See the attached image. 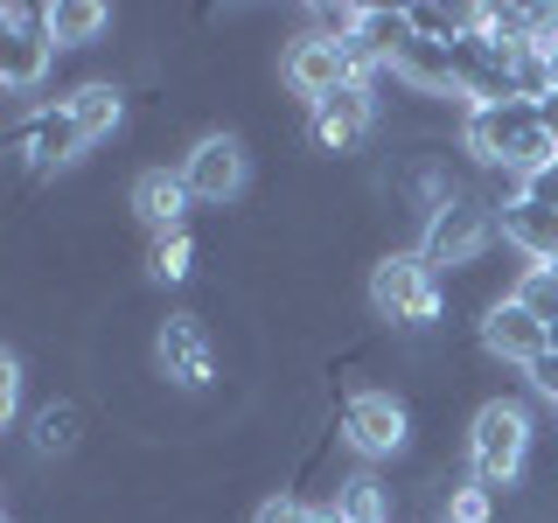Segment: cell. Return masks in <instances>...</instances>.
<instances>
[{
  "instance_id": "1",
  "label": "cell",
  "mask_w": 558,
  "mask_h": 523,
  "mask_svg": "<svg viewBox=\"0 0 558 523\" xmlns=\"http://www.w3.org/2000/svg\"><path fill=\"white\" fill-rule=\"evenodd\" d=\"M537 412L523 405V398L510 391H488L475 412H468V475H475L482 488H496V496H517V482L531 475V461H537Z\"/></svg>"
},
{
  "instance_id": "2",
  "label": "cell",
  "mask_w": 558,
  "mask_h": 523,
  "mask_svg": "<svg viewBox=\"0 0 558 523\" xmlns=\"http://www.w3.org/2000/svg\"><path fill=\"white\" fill-rule=\"evenodd\" d=\"M363 301L384 328H405V336H440L447 314V279L412 252V244H391V252L371 258V279H363Z\"/></svg>"
},
{
  "instance_id": "3",
  "label": "cell",
  "mask_w": 558,
  "mask_h": 523,
  "mask_svg": "<svg viewBox=\"0 0 558 523\" xmlns=\"http://www.w3.org/2000/svg\"><path fill=\"white\" fill-rule=\"evenodd\" d=\"M336 440L356 453L363 467H398L418 440V412L412 398L384 391V384H371V391H349L342 412H336Z\"/></svg>"
},
{
  "instance_id": "4",
  "label": "cell",
  "mask_w": 558,
  "mask_h": 523,
  "mask_svg": "<svg viewBox=\"0 0 558 523\" xmlns=\"http://www.w3.org/2000/svg\"><path fill=\"white\" fill-rule=\"evenodd\" d=\"M57 35H49V8H35V0H8L0 8V92L14 98V119L35 112V92H43V77L57 70Z\"/></svg>"
},
{
  "instance_id": "5",
  "label": "cell",
  "mask_w": 558,
  "mask_h": 523,
  "mask_svg": "<svg viewBox=\"0 0 558 523\" xmlns=\"http://www.w3.org/2000/svg\"><path fill=\"white\" fill-rule=\"evenodd\" d=\"M496 238H502L496 231V209H488L482 196H468V203H447V209H433V217H426V231H418V258H426L440 279H453V272L482 266Z\"/></svg>"
},
{
  "instance_id": "6",
  "label": "cell",
  "mask_w": 558,
  "mask_h": 523,
  "mask_svg": "<svg viewBox=\"0 0 558 523\" xmlns=\"http://www.w3.org/2000/svg\"><path fill=\"white\" fill-rule=\"evenodd\" d=\"M154 377L182 398H203L217 391V336L203 328V314L174 307L161 328H154Z\"/></svg>"
},
{
  "instance_id": "7",
  "label": "cell",
  "mask_w": 558,
  "mask_h": 523,
  "mask_svg": "<svg viewBox=\"0 0 558 523\" xmlns=\"http://www.w3.org/2000/svg\"><path fill=\"white\" fill-rule=\"evenodd\" d=\"M84 147H92V139L77 133V119H70V105H63V98L35 105V112H28V119H14V133H8V161H14V168H28V174H63Z\"/></svg>"
},
{
  "instance_id": "8",
  "label": "cell",
  "mask_w": 558,
  "mask_h": 523,
  "mask_svg": "<svg viewBox=\"0 0 558 523\" xmlns=\"http://www.w3.org/2000/svg\"><path fill=\"white\" fill-rule=\"evenodd\" d=\"M182 182H189V196L209 203V209H223V203H238L244 196V182H252V154H244V139L238 133H196L182 147Z\"/></svg>"
},
{
  "instance_id": "9",
  "label": "cell",
  "mask_w": 558,
  "mask_h": 523,
  "mask_svg": "<svg viewBox=\"0 0 558 523\" xmlns=\"http://www.w3.org/2000/svg\"><path fill=\"white\" fill-rule=\"evenodd\" d=\"M377 126H384V105H377L371 84H342L336 98L307 105V139L322 154H336V161H342V154H356Z\"/></svg>"
},
{
  "instance_id": "10",
  "label": "cell",
  "mask_w": 558,
  "mask_h": 523,
  "mask_svg": "<svg viewBox=\"0 0 558 523\" xmlns=\"http://www.w3.org/2000/svg\"><path fill=\"white\" fill-rule=\"evenodd\" d=\"M279 84H287V98H301V105H322V98H336L342 84H363L356 70H349L342 57V42H328V35H293L287 42V57H279Z\"/></svg>"
},
{
  "instance_id": "11",
  "label": "cell",
  "mask_w": 558,
  "mask_h": 523,
  "mask_svg": "<svg viewBox=\"0 0 558 523\" xmlns=\"http://www.w3.org/2000/svg\"><path fill=\"white\" fill-rule=\"evenodd\" d=\"M475 349H482L488 363H502V370H531L551 342H545V321H537L523 301H496L475 321Z\"/></svg>"
},
{
  "instance_id": "12",
  "label": "cell",
  "mask_w": 558,
  "mask_h": 523,
  "mask_svg": "<svg viewBox=\"0 0 558 523\" xmlns=\"http://www.w3.org/2000/svg\"><path fill=\"white\" fill-rule=\"evenodd\" d=\"M126 209H133V223L147 238H168V231H189V209H196V196H189L182 168H161V161H154V168L133 174Z\"/></svg>"
},
{
  "instance_id": "13",
  "label": "cell",
  "mask_w": 558,
  "mask_h": 523,
  "mask_svg": "<svg viewBox=\"0 0 558 523\" xmlns=\"http://www.w3.org/2000/svg\"><path fill=\"white\" fill-rule=\"evenodd\" d=\"M22 447H28V461H43V467H57V461H84V405L77 398H43V405L28 412V426H22Z\"/></svg>"
},
{
  "instance_id": "14",
  "label": "cell",
  "mask_w": 558,
  "mask_h": 523,
  "mask_svg": "<svg viewBox=\"0 0 558 523\" xmlns=\"http://www.w3.org/2000/svg\"><path fill=\"white\" fill-rule=\"evenodd\" d=\"M63 105H70V119H77V133L92 139V147L126 126V84H119V77H84V84H70Z\"/></svg>"
},
{
  "instance_id": "15",
  "label": "cell",
  "mask_w": 558,
  "mask_h": 523,
  "mask_svg": "<svg viewBox=\"0 0 558 523\" xmlns=\"http://www.w3.org/2000/svg\"><path fill=\"white\" fill-rule=\"evenodd\" d=\"M496 231H502V244H510L523 266H551V258H558V209H545V203L502 209Z\"/></svg>"
},
{
  "instance_id": "16",
  "label": "cell",
  "mask_w": 558,
  "mask_h": 523,
  "mask_svg": "<svg viewBox=\"0 0 558 523\" xmlns=\"http://www.w3.org/2000/svg\"><path fill=\"white\" fill-rule=\"evenodd\" d=\"M49 35H57L63 57H84V49H98L112 35V8L105 0H57L49 8Z\"/></svg>"
},
{
  "instance_id": "17",
  "label": "cell",
  "mask_w": 558,
  "mask_h": 523,
  "mask_svg": "<svg viewBox=\"0 0 558 523\" xmlns=\"http://www.w3.org/2000/svg\"><path fill=\"white\" fill-rule=\"evenodd\" d=\"M147 272L161 279V287H182L189 272H196V231H168L147 244Z\"/></svg>"
},
{
  "instance_id": "18",
  "label": "cell",
  "mask_w": 558,
  "mask_h": 523,
  "mask_svg": "<svg viewBox=\"0 0 558 523\" xmlns=\"http://www.w3.org/2000/svg\"><path fill=\"white\" fill-rule=\"evenodd\" d=\"M510 301H523V307L537 314V321H551V314H558V279H551V266H523Z\"/></svg>"
},
{
  "instance_id": "19",
  "label": "cell",
  "mask_w": 558,
  "mask_h": 523,
  "mask_svg": "<svg viewBox=\"0 0 558 523\" xmlns=\"http://www.w3.org/2000/svg\"><path fill=\"white\" fill-rule=\"evenodd\" d=\"M307 510H314V502H301L293 488H272V496L252 510V523H307Z\"/></svg>"
},
{
  "instance_id": "20",
  "label": "cell",
  "mask_w": 558,
  "mask_h": 523,
  "mask_svg": "<svg viewBox=\"0 0 558 523\" xmlns=\"http://www.w3.org/2000/svg\"><path fill=\"white\" fill-rule=\"evenodd\" d=\"M523 377H531V391L545 398V405H558V349H545V356H537Z\"/></svg>"
},
{
  "instance_id": "21",
  "label": "cell",
  "mask_w": 558,
  "mask_h": 523,
  "mask_svg": "<svg viewBox=\"0 0 558 523\" xmlns=\"http://www.w3.org/2000/svg\"><path fill=\"white\" fill-rule=\"evenodd\" d=\"M523 203L558 209V161H551V168H537V174H523Z\"/></svg>"
},
{
  "instance_id": "22",
  "label": "cell",
  "mask_w": 558,
  "mask_h": 523,
  "mask_svg": "<svg viewBox=\"0 0 558 523\" xmlns=\"http://www.w3.org/2000/svg\"><path fill=\"white\" fill-rule=\"evenodd\" d=\"M545 342H551V349H558V314H551V321H545Z\"/></svg>"
},
{
  "instance_id": "23",
  "label": "cell",
  "mask_w": 558,
  "mask_h": 523,
  "mask_svg": "<svg viewBox=\"0 0 558 523\" xmlns=\"http://www.w3.org/2000/svg\"><path fill=\"white\" fill-rule=\"evenodd\" d=\"M551 279H558V258H551Z\"/></svg>"
}]
</instances>
